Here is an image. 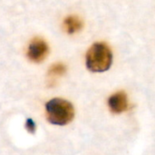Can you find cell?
Masks as SVG:
<instances>
[{"instance_id": "5b68a950", "label": "cell", "mask_w": 155, "mask_h": 155, "mask_svg": "<svg viewBox=\"0 0 155 155\" xmlns=\"http://www.w3.org/2000/svg\"><path fill=\"white\" fill-rule=\"evenodd\" d=\"M64 27L68 34L72 35L80 31L83 27L82 20L76 15H69L64 20Z\"/></svg>"}, {"instance_id": "52a82bcc", "label": "cell", "mask_w": 155, "mask_h": 155, "mask_svg": "<svg viewBox=\"0 0 155 155\" xmlns=\"http://www.w3.org/2000/svg\"><path fill=\"white\" fill-rule=\"evenodd\" d=\"M25 129L27 130L28 133L30 134H35V130H36V125L35 123L32 120V119H27L26 123H25Z\"/></svg>"}, {"instance_id": "7a4b0ae2", "label": "cell", "mask_w": 155, "mask_h": 155, "mask_svg": "<svg viewBox=\"0 0 155 155\" xmlns=\"http://www.w3.org/2000/svg\"><path fill=\"white\" fill-rule=\"evenodd\" d=\"M46 117L50 124L54 125H66L74 116L73 104L62 98H54L45 104Z\"/></svg>"}, {"instance_id": "277c9868", "label": "cell", "mask_w": 155, "mask_h": 155, "mask_svg": "<svg viewBox=\"0 0 155 155\" xmlns=\"http://www.w3.org/2000/svg\"><path fill=\"white\" fill-rule=\"evenodd\" d=\"M110 110L114 114H122L128 108V98L124 92H117L110 96L108 100Z\"/></svg>"}, {"instance_id": "8992f818", "label": "cell", "mask_w": 155, "mask_h": 155, "mask_svg": "<svg viewBox=\"0 0 155 155\" xmlns=\"http://www.w3.org/2000/svg\"><path fill=\"white\" fill-rule=\"evenodd\" d=\"M66 71V68L64 66V64H61V63H57L53 64L48 71V75L50 78H57L62 76Z\"/></svg>"}, {"instance_id": "6da1fadb", "label": "cell", "mask_w": 155, "mask_h": 155, "mask_svg": "<svg viewBox=\"0 0 155 155\" xmlns=\"http://www.w3.org/2000/svg\"><path fill=\"white\" fill-rule=\"evenodd\" d=\"M113 63V54L104 43H94L86 54V67L94 73L107 71Z\"/></svg>"}, {"instance_id": "3957f363", "label": "cell", "mask_w": 155, "mask_h": 155, "mask_svg": "<svg viewBox=\"0 0 155 155\" xmlns=\"http://www.w3.org/2000/svg\"><path fill=\"white\" fill-rule=\"evenodd\" d=\"M48 51L49 48L45 40L41 38H35L29 44L27 56L31 61L35 63H40L45 59L48 54Z\"/></svg>"}]
</instances>
